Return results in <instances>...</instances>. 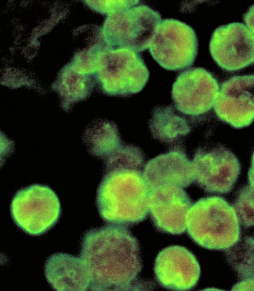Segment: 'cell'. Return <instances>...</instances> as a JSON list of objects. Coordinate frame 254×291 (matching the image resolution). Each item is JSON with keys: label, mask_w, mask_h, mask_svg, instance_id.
<instances>
[{"label": "cell", "mask_w": 254, "mask_h": 291, "mask_svg": "<svg viewBox=\"0 0 254 291\" xmlns=\"http://www.w3.org/2000/svg\"><path fill=\"white\" fill-rule=\"evenodd\" d=\"M138 241L127 227L109 225L87 231L80 257L90 276V291H128L137 284L143 267Z\"/></svg>", "instance_id": "obj_1"}, {"label": "cell", "mask_w": 254, "mask_h": 291, "mask_svg": "<svg viewBox=\"0 0 254 291\" xmlns=\"http://www.w3.org/2000/svg\"><path fill=\"white\" fill-rule=\"evenodd\" d=\"M149 192L141 170L107 171L97 190L99 215L110 225L127 227L138 224L149 213Z\"/></svg>", "instance_id": "obj_2"}, {"label": "cell", "mask_w": 254, "mask_h": 291, "mask_svg": "<svg viewBox=\"0 0 254 291\" xmlns=\"http://www.w3.org/2000/svg\"><path fill=\"white\" fill-rule=\"evenodd\" d=\"M187 230L194 243L209 250H225L241 238L234 208L219 196L202 197L192 204L187 217Z\"/></svg>", "instance_id": "obj_3"}, {"label": "cell", "mask_w": 254, "mask_h": 291, "mask_svg": "<svg viewBox=\"0 0 254 291\" xmlns=\"http://www.w3.org/2000/svg\"><path fill=\"white\" fill-rule=\"evenodd\" d=\"M103 92L110 96L128 97L140 92L149 72L140 54L128 49H111L100 53L97 61Z\"/></svg>", "instance_id": "obj_4"}, {"label": "cell", "mask_w": 254, "mask_h": 291, "mask_svg": "<svg viewBox=\"0 0 254 291\" xmlns=\"http://www.w3.org/2000/svg\"><path fill=\"white\" fill-rule=\"evenodd\" d=\"M161 22L159 12L141 4L109 14L103 26L104 35L111 49L143 52L151 44Z\"/></svg>", "instance_id": "obj_5"}, {"label": "cell", "mask_w": 254, "mask_h": 291, "mask_svg": "<svg viewBox=\"0 0 254 291\" xmlns=\"http://www.w3.org/2000/svg\"><path fill=\"white\" fill-rule=\"evenodd\" d=\"M14 223L26 233L42 235L53 228L61 214L60 200L48 186L35 184L18 190L11 200Z\"/></svg>", "instance_id": "obj_6"}, {"label": "cell", "mask_w": 254, "mask_h": 291, "mask_svg": "<svg viewBox=\"0 0 254 291\" xmlns=\"http://www.w3.org/2000/svg\"><path fill=\"white\" fill-rule=\"evenodd\" d=\"M198 46L196 34L190 25L176 19L167 18L157 26L149 50L162 67L178 71L193 63Z\"/></svg>", "instance_id": "obj_7"}, {"label": "cell", "mask_w": 254, "mask_h": 291, "mask_svg": "<svg viewBox=\"0 0 254 291\" xmlns=\"http://www.w3.org/2000/svg\"><path fill=\"white\" fill-rule=\"evenodd\" d=\"M191 162L194 182L208 193H229L241 172L237 157L222 145L197 148Z\"/></svg>", "instance_id": "obj_8"}, {"label": "cell", "mask_w": 254, "mask_h": 291, "mask_svg": "<svg viewBox=\"0 0 254 291\" xmlns=\"http://www.w3.org/2000/svg\"><path fill=\"white\" fill-rule=\"evenodd\" d=\"M220 87L212 72L202 67H192L179 74L172 86V98L179 112L199 116L214 107Z\"/></svg>", "instance_id": "obj_9"}, {"label": "cell", "mask_w": 254, "mask_h": 291, "mask_svg": "<svg viewBox=\"0 0 254 291\" xmlns=\"http://www.w3.org/2000/svg\"><path fill=\"white\" fill-rule=\"evenodd\" d=\"M209 48L215 62L227 72L238 71L254 64V35L243 23L233 22L216 28Z\"/></svg>", "instance_id": "obj_10"}, {"label": "cell", "mask_w": 254, "mask_h": 291, "mask_svg": "<svg viewBox=\"0 0 254 291\" xmlns=\"http://www.w3.org/2000/svg\"><path fill=\"white\" fill-rule=\"evenodd\" d=\"M216 116L232 127H247L254 121V73L225 80L214 105Z\"/></svg>", "instance_id": "obj_11"}, {"label": "cell", "mask_w": 254, "mask_h": 291, "mask_svg": "<svg viewBox=\"0 0 254 291\" xmlns=\"http://www.w3.org/2000/svg\"><path fill=\"white\" fill-rule=\"evenodd\" d=\"M192 205L188 194L180 187L162 185L149 188V212L156 230L180 235L187 230V217Z\"/></svg>", "instance_id": "obj_12"}, {"label": "cell", "mask_w": 254, "mask_h": 291, "mask_svg": "<svg viewBox=\"0 0 254 291\" xmlns=\"http://www.w3.org/2000/svg\"><path fill=\"white\" fill-rule=\"evenodd\" d=\"M154 273L156 281L163 288L171 291H189L196 286L200 267L190 250L173 245L158 253L154 261Z\"/></svg>", "instance_id": "obj_13"}, {"label": "cell", "mask_w": 254, "mask_h": 291, "mask_svg": "<svg viewBox=\"0 0 254 291\" xmlns=\"http://www.w3.org/2000/svg\"><path fill=\"white\" fill-rule=\"evenodd\" d=\"M142 173L149 188L162 185L183 188L194 182L192 162L181 149H173L151 159Z\"/></svg>", "instance_id": "obj_14"}, {"label": "cell", "mask_w": 254, "mask_h": 291, "mask_svg": "<svg viewBox=\"0 0 254 291\" xmlns=\"http://www.w3.org/2000/svg\"><path fill=\"white\" fill-rule=\"evenodd\" d=\"M46 279L56 291H87L90 286L89 271L80 257L58 253L47 260L45 265Z\"/></svg>", "instance_id": "obj_15"}, {"label": "cell", "mask_w": 254, "mask_h": 291, "mask_svg": "<svg viewBox=\"0 0 254 291\" xmlns=\"http://www.w3.org/2000/svg\"><path fill=\"white\" fill-rule=\"evenodd\" d=\"M152 137L166 144H172L190 132L191 128L186 118L170 106L155 107L149 121Z\"/></svg>", "instance_id": "obj_16"}, {"label": "cell", "mask_w": 254, "mask_h": 291, "mask_svg": "<svg viewBox=\"0 0 254 291\" xmlns=\"http://www.w3.org/2000/svg\"><path fill=\"white\" fill-rule=\"evenodd\" d=\"M83 140L90 153L104 162L122 145L117 125L106 120L91 124L85 130Z\"/></svg>", "instance_id": "obj_17"}, {"label": "cell", "mask_w": 254, "mask_h": 291, "mask_svg": "<svg viewBox=\"0 0 254 291\" xmlns=\"http://www.w3.org/2000/svg\"><path fill=\"white\" fill-rule=\"evenodd\" d=\"M224 251L227 261L239 281L254 280V235L241 238Z\"/></svg>", "instance_id": "obj_18"}, {"label": "cell", "mask_w": 254, "mask_h": 291, "mask_svg": "<svg viewBox=\"0 0 254 291\" xmlns=\"http://www.w3.org/2000/svg\"><path fill=\"white\" fill-rule=\"evenodd\" d=\"M105 164L106 171L115 169L140 170L144 166V156L138 147L122 144Z\"/></svg>", "instance_id": "obj_19"}, {"label": "cell", "mask_w": 254, "mask_h": 291, "mask_svg": "<svg viewBox=\"0 0 254 291\" xmlns=\"http://www.w3.org/2000/svg\"><path fill=\"white\" fill-rule=\"evenodd\" d=\"M233 207L240 223L245 228L254 226V189L250 185L237 192Z\"/></svg>", "instance_id": "obj_20"}, {"label": "cell", "mask_w": 254, "mask_h": 291, "mask_svg": "<svg viewBox=\"0 0 254 291\" xmlns=\"http://www.w3.org/2000/svg\"><path fill=\"white\" fill-rule=\"evenodd\" d=\"M97 2L96 8L98 11L110 14L136 5L139 3V0H102Z\"/></svg>", "instance_id": "obj_21"}, {"label": "cell", "mask_w": 254, "mask_h": 291, "mask_svg": "<svg viewBox=\"0 0 254 291\" xmlns=\"http://www.w3.org/2000/svg\"><path fill=\"white\" fill-rule=\"evenodd\" d=\"M243 20L246 25L254 35V4L244 14Z\"/></svg>", "instance_id": "obj_22"}, {"label": "cell", "mask_w": 254, "mask_h": 291, "mask_svg": "<svg viewBox=\"0 0 254 291\" xmlns=\"http://www.w3.org/2000/svg\"><path fill=\"white\" fill-rule=\"evenodd\" d=\"M232 291H254V280L239 281L232 288Z\"/></svg>", "instance_id": "obj_23"}, {"label": "cell", "mask_w": 254, "mask_h": 291, "mask_svg": "<svg viewBox=\"0 0 254 291\" xmlns=\"http://www.w3.org/2000/svg\"><path fill=\"white\" fill-rule=\"evenodd\" d=\"M248 179L249 185L254 189V151L251 158V167L248 173Z\"/></svg>", "instance_id": "obj_24"}]
</instances>
